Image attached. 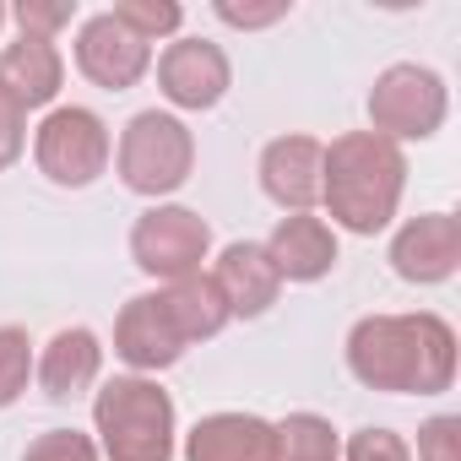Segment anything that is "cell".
Masks as SVG:
<instances>
[{"label": "cell", "mask_w": 461, "mask_h": 461, "mask_svg": "<svg viewBox=\"0 0 461 461\" xmlns=\"http://www.w3.org/2000/svg\"><path fill=\"white\" fill-rule=\"evenodd\" d=\"M348 369L369 391L439 396L456 380V331L434 310H418V315H364L348 331Z\"/></svg>", "instance_id": "1"}, {"label": "cell", "mask_w": 461, "mask_h": 461, "mask_svg": "<svg viewBox=\"0 0 461 461\" xmlns=\"http://www.w3.org/2000/svg\"><path fill=\"white\" fill-rule=\"evenodd\" d=\"M407 190V152L375 131H348L326 147V174H321V206L331 212L348 234H380L391 228L396 206Z\"/></svg>", "instance_id": "2"}, {"label": "cell", "mask_w": 461, "mask_h": 461, "mask_svg": "<svg viewBox=\"0 0 461 461\" xmlns=\"http://www.w3.org/2000/svg\"><path fill=\"white\" fill-rule=\"evenodd\" d=\"M98 456L109 461H174V396L152 375H114L93 396Z\"/></svg>", "instance_id": "3"}, {"label": "cell", "mask_w": 461, "mask_h": 461, "mask_svg": "<svg viewBox=\"0 0 461 461\" xmlns=\"http://www.w3.org/2000/svg\"><path fill=\"white\" fill-rule=\"evenodd\" d=\"M114 163H120L125 190L158 201V195H174V190L190 179V168H195V136H190V125H185L179 114L141 109V114L120 131Z\"/></svg>", "instance_id": "4"}, {"label": "cell", "mask_w": 461, "mask_h": 461, "mask_svg": "<svg viewBox=\"0 0 461 461\" xmlns=\"http://www.w3.org/2000/svg\"><path fill=\"white\" fill-rule=\"evenodd\" d=\"M450 114V93H445V77L429 71V66H385L369 87V131L385 136V141H429Z\"/></svg>", "instance_id": "5"}, {"label": "cell", "mask_w": 461, "mask_h": 461, "mask_svg": "<svg viewBox=\"0 0 461 461\" xmlns=\"http://www.w3.org/2000/svg\"><path fill=\"white\" fill-rule=\"evenodd\" d=\"M109 152H114L109 125H104L93 109H82V104L50 109L44 125L33 131V158H39L44 179L66 185V190H87V185L109 168Z\"/></svg>", "instance_id": "6"}, {"label": "cell", "mask_w": 461, "mask_h": 461, "mask_svg": "<svg viewBox=\"0 0 461 461\" xmlns=\"http://www.w3.org/2000/svg\"><path fill=\"white\" fill-rule=\"evenodd\" d=\"M206 250H212V228L190 206H147L131 228V261L158 283L195 277Z\"/></svg>", "instance_id": "7"}, {"label": "cell", "mask_w": 461, "mask_h": 461, "mask_svg": "<svg viewBox=\"0 0 461 461\" xmlns=\"http://www.w3.org/2000/svg\"><path fill=\"white\" fill-rule=\"evenodd\" d=\"M228 82H234V66L228 55L212 44V39H174L163 55H158V87L174 109L185 114H206L222 104Z\"/></svg>", "instance_id": "8"}, {"label": "cell", "mask_w": 461, "mask_h": 461, "mask_svg": "<svg viewBox=\"0 0 461 461\" xmlns=\"http://www.w3.org/2000/svg\"><path fill=\"white\" fill-rule=\"evenodd\" d=\"M391 267H396L402 283H418V288L450 283L456 267H461V217L423 212V217L402 222L396 240H391Z\"/></svg>", "instance_id": "9"}, {"label": "cell", "mask_w": 461, "mask_h": 461, "mask_svg": "<svg viewBox=\"0 0 461 461\" xmlns=\"http://www.w3.org/2000/svg\"><path fill=\"white\" fill-rule=\"evenodd\" d=\"M77 71L87 82H98L104 93H125V87H136L152 71V50L131 28H120L109 12H98L77 33Z\"/></svg>", "instance_id": "10"}, {"label": "cell", "mask_w": 461, "mask_h": 461, "mask_svg": "<svg viewBox=\"0 0 461 461\" xmlns=\"http://www.w3.org/2000/svg\"><path fill=\"white\" fill-rule=\"evenodd\" d=\"M321 174H326V147L315 136H277L261 152V190L283 212H315L321 206Z\"/></svg>", "instance_id": "11"}, {"label": "cell", "mask_w": 461, "mask_h": 461, "mask_svg": "<svg viewBox=\"0 0 461 461\" xmlns=\"http://www.w3.org/2000/svg\"><path fill=\"white\" fill-rule=\"evenodd\" d=\"M114 358H125L131 375H158V369L185 358V342H179V331H174V321H168L158 294H136L120 310V321H114Z\"/></svg>", "instance_id": "12"}, {"label": "cell", "mask_w": 461, "mask_h": 461, "mask_svg": "<svg viewBox=\"0 0 461 461\" xmlns=\"http://www.w3.org/2000/svg\"><path fill=\"white\" fill-rule=\"evenodd\" d=\"M206 277L217 283L228 315H240V321L267 315V310L277 304V294H283V277H277L267 245H256V240H234V245L217 256V267H212Z\"/></svg>", "instance_id": "13"}, {"label": "cell", "mask_w": 461, "mask_h": 461, "mask_svg": "<svg viewBox=\"0 0 461 461\" xmlns=\"http://www.w3.org/2000/svg\"><path fill=\"white\" fill-rule=\"evenodd\" d=\"M267 256H272L283 283H321L337 267V228L326 217H315V212H288L272 228Z\"/></svg>", "instance_id": "14"}, {"label": "cell", "mask_w": 461, "mask_h": 461, "mask_svg": "<svg viewBox=\"0 0 461 461\" xmlns=\"http://www.w3.org/2000/svg\"><path fill=\"white\" fill-rule=\"evenodd\" d=\"M185 461H277V429L256 412H212L185 434Z\"/></svg>", "instance_id": "15"}, {"label": "cell", "mask_w": 461, "mask_h": 461, "mask_svg": "<svg viewBox=\"0 0 461 461\" xmlns=\"http://www.w3.org/2000/svg\"><path fill=\"white\" fill-rule=\"evenodd\" d=\"M33 375H39V385H44L50 402H71V396H82V391L98 385V375H104V342L87 326H66V331H55L44 342V353L33 358Z\"/></svg>", "instance_id": "16"}, {"label": "cell", "mask_w": 461, "mask_h": 461, "mask_svg": "<svg viewBox=\"0 0 461 461\" xmlns=\"http://www.w3.org/2000/svg\"><path fill=\"white\" fill-rule=\"evenodd\" d=\"M60 82H66V60L50 39H28L17 33L6 50H0V87H6L23 109H44L60 98Z\"/></svg>", "instance_id": "17"}, {"label": "cell", "mask_w": 461, "mask_h": 461, "mask_svg": "<svg viewBox=\"0 0 461 461\" xmlns=\"http://www.w3.org/2000/svg\"><path fill=\"white\" fill-rule=\"evenodd\" d=\"M158 299H163V310H168V321H174V331H179L185 348L190 342H212L228 321H234V315H228V304H222V294H217V283L206 272L179 277V283H163Z\"/></svg>", "instance_id": "18"}, {"label": "cell", "mask_w": 461, "mask_h": 461, "mask_svg": "<svg viewBox=\"0 0 461 461\" xmlns=\"http://www.w3.org/2000/svg\"><path fill=\"white\" fill-rule=\"evenodd\" d=\"M277 429V461H342V439L321 412H288Z\"/></svg>", "instance_id": "19"}, {"label": "cell", "mask_w": 461, "mask_h": 461, "mask_svg": "<svg viewBox=\"0 0 461 461\" xmlns=\"http://www.w3.org/2000/svg\"><path fill=\"white\" fill-rule=\"evenodd\" d=\"M109 17H114L120 28H131L147 50H152L158 39H174V33L185 28V6H179V0H120Z\"/></svg>", "instance_id": "20"}, {"label": "cell", "mask_w": 461, "mask_h": 461, "mask_svg": "<svg viewBox=\"0 0 461 461\" xmlns=\"http://www.w3.org/2000/svg\"><path fill=\"white\" fill-rule=\"evenodd\" d=\"M33 380V342L23 326H0V412H6L12 402H23Z\"/></svg>", "instance_id": "21"}, {"label": "cell", "mask_w": 461, "mask_h": 461, "mask_svg": "<svg viewBox=\"0 0 461 461\" xmlns=\"http://www.w3.org/2000/svg\"><path fill=\"white\" fill-rule=\"evenodd\" d=\"M12 17H17V28H23L28 39H50V44H55V39L77 23V0H23Z\"/></svg>", "instance_id": "22"}, {"label": "cell", "mask_w": 461, "mask_h": 461, "mask_svg": "<svg viewBox=\"0 0 461 461\" xmlns=\"http://www.w3.org/2000/svg\"><path fill=\"white\" fill-rule=\"evenodd\" d=\"M23 461H104V456H98V439H93V434L50 429V434H39V439L23 450Z\"/></svg>", "instance_id": "23"}, {"label": "cell", "mask_w": 461, "mask_h": 461, "mask_svg": "<svg viewBox=\"0 0 461 461\" xmlns=\"http://www.w3.org/2000/svg\"><path fill=\"white\" fill-rule=\"evenodd\" d=\"M342 461H412V445L391 429H358V434H348Z\"/></svg>", "instance_id": "24"}, {"label": "cell", "mask_w": 461, "mask_h": 461, "mask_svg": "<svg viewBox=\"0 0 461 461\" xmlns=\"http://www.w3.org/2000/svg\"><path fill=\"white\" fill-rule=\"evenodd\" d=\"M418 461H461V418H429L418 429Z\"/></svg>", "instance_id": "25"}, {"label": "cell", "mask_w": 461, "mask_h": 461, "mask_svg": "<svg viewBox=\"0 0 461 461\" xmlns=\"http://www.w3.org/2000/svg\"><path fill=\"white\" fill-rule=\"evenodd\" d=\"M28 147V109L0 87V168H12Z\"/></svg>", "instance_id": "26"}, {"label": "cell", "mask_w": 461, "mask_h": 461, "mask_svg": "<svg viewBox=\"0 0 461 461\" xmlns=\"http://www.w3.org/2000/svg\"><path fill=\"white\" fill-rule=\"evenodd\" d=\"M217 17H222L228 28L256 33V28H272V23H283V17H288V0H267V6H240V0H217Z\"/></svg>", "instance_id": "27"}, {"label": "cell", "mask_w": 461, "mask_h": 461, "mask_svg": "<svg viewBox=\"0 0 461 461\" xmlns=\"http://www.w3.org/2000/svg\"><path fill=\"white\" fill-rule=\"evenodd\" d=\"M0 23H6V6H0Z\"/></svg>", "instance_id": "28"}]
</instances>
